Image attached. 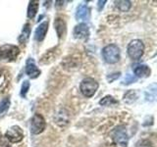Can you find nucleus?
I'll list each match as a JSON object with an SVG mask.
<instances>
[{
    "instance_id": "nucleus-8",
    "label": "nucleus",
    "mask_w": 157,
    "mask_h": 147,
    "mask_svg": "<svg viewBox=\"0 0 157 147\" xmlns=\"http://www.w3.org/2000/svg\"><path fill=\"white\" fill-rule=\"evenodd\" d=\"M90 36V28L85 23L78 24L74 28V36L78 39H87Z\"/></svg>"
},
{
    "instance_id": "nucleus-12",
    "label": "nucleus",
    "mask_w": 157,
    "mask_h": 147,
    "mask_svg": "<svg viewBox=\"0 0 157 147\" xmlns=\"http://www.w3.org/2000/svg\"><path fill=\"white\" fill-rule=\"evenodd\" d=\"M150 73H151L150 68L147 65H144V64L136 65L134 68V74L137 77H147L150 76Z\"/></svg>"
},
{
    "instance_id": "nucleus-15",
    "label": "nucleus",
    "mask_w": 157,
    "mask_h": 147,
    "mask_svg": "<svg viewBox=\"0 0 157 147\" xmlns=\"http://www.w3.org/2000/svg\"><path fill=\"white\" fill-rule=\"evenodd\" d=\"M39 6V2L38 1H29V7H28V17L29 19H33L34 16L37 13Z\"/></svg>"
},
{
    "instance_id": "nucleus-5",
    "label": "nucleus",
    "mask_w": 157,
    "mask_h": 147,
    "mask_svg": "<svg viewBox=\"0 0 157 147\" xmlns=\"http://www.w3.org/2000/svg\"><path fill=\"white\" fill-rule=\"evenodd\" d=\"M112 138L118 146L127 147L129 143V135H128L127 129L124 126H117L112 132Z\"/></svg>"
},
{
    "instance_id": "nucleus-17",
    "label": "nucleus",
    "mask_w": 157,
    "mask_h": 147,
    "mask_svg": "<svg viewBox=\"0 0 157 147\" xmlns=\"http://www.w3.org/2000/svg\"><path fill=\"white\" fill-rule=\"evenodd\" d=\"M115 6L121 12H128L132 7L131 1H115Z\"/></svg>"
},
{
    "instance_id": "nucleus-14",
    "label": "nucleus",
    "mask_w": 157,
    "mask_h": 147,
    "mask_svg": "<svg viewBox=\"0 0 157 147\" xmlns=\"http://www.w3.org/2000/svg\"><path fill=\"white\" fill-rule=\"evenodd\" d=\"M56 116H57V118H56V124L59 125L60 126H67L69 124V123H70V122H69L68 112L66 110L62 109Z\"/></svg>"
},
{
    "instance_id": "nucleus-18",
    "label": "nucleus",
    "mask_w": 157,
    "mask_h": 147,
    "mask_svg": "<svg viewBox=\"0 0 157 147\" xmlns=\"http://www.w3.org/2000/svg\"><path fill=\"white\" fill-rule=\"evenodd\" d=\"M29 33H31V28H29V24H25L24 28H23L22 34L19 37V41L22 42V43H26L28 41L29 37Z\"/></svg>"
},
{
    "instance_id": "nucleus-3",
    "label": "nucleus",
    "mask_w": 157,
    "mask_h": 147,
    "mask_svg": "<svg viewBox=\"0 0 157 147\" xmlns=\"http://www.w3.org/2000/svg\"><path fill=\"white\" fill-rule=\"evenodd\" d=\"M128 55L132 60H139L144 55V44L140 39H134L132 40L127 47Z\"/></svg>"
},
{
    "instance_id": "nucleus-1",
    "label": "nucleus",
    "mask_w": 157,
    "mask_h": 147,
    "mask_svg": "<svg viewBox=\"0 0 157 147\" xmlns=\"http://www.w3.org/2000/svg\"><path fill=\"white\" fill-rule=\"evenodd\" d=\"M102 56L108 64H116L121 57L120 48L116 44H108L102 49Z\"/></svg>"
},
{
    "instance_id": "nucleus-26",
    "label": "nucleus",
    "mask_w": 157,
    "mask_h": 147,
    "mask_svg": "<svg viewBox=\"0 0 157 147\" xmlns=\"http://www.w3.org/2000/svg\"><path fill=\"white\" fill-rule=\"evenodd\" d=\"M106 3V1H98V10L101 11L102 8L104 7V4Z\"/></svg>"
},
{
    "instance_id": "nucleus-22",
    "label": "nucleus",
    "mask_w": 157,
    "mask_h": 147,
    "mask_svg": "<svg viewBox=\"0 0 157 147\" xmlns=\"http://www.w3.org/2000/svg\"><path fill=\"white\" fill-rule=\"evenodd\" d=\"M136 147H154L152 142L148 139H141L136 144Z\"/></svg>"
},
{
    "instance_id": "nucleus-7",
    "label": "nucleus",
    "mask_w": 157,
    "mask_h": 147,
    "mask_svg": "<svg viewBox=\"0 0 157 147\" xmlns=\"http://www.w3.org/2000/svg\"><path fill=\"white\" fill-rule=\"evenodd\" d=\"M5 137L12 143H18V142H21L23 140L24 132L20 126H13L7 130L6 134H5Z\"/></svg>"
},
{
    "instance_id": "nucleus-13",
    "label": "nucleus",
    "mask_w": 157,
    "mask_h": 147,
    "mask_svg": "<svg viewBox=\"0 0 157 147\" xmlns=\"http://www.w3.org/2000/svg\"><path fill=\"white\" fill-rule=\"evenodd\" d=\"M90 16V10L86 5H80L76 12L77 20H88Z\"/></svg>"
},
{
    "instance_id": "nucleus-2",
    "label": "nucleus",
    "mask_w": 157,
    "mask_h": 147,
    "mask_svg": "<svg viewBox=\"0 0 157 147\" xmlns=\"http://www.w3.org/2000/svg\"><path fill=\"white\" fill-rule=\"evenodd\" d=\"M98 82L92 77H86L81 81L80 89L83 96L90 98L95 94L96 90L98 89Z\"/></svg>"
},
{
    "instance_id": "nucleus-11",
    "label": "nucleus",
    "mask_w": 157,
    "mask_h": 147,
    "mask_svg": "<svg viewBox=\"0 0 157 147\" xmlns=\"http://www.w3.org/2000/svg\"><path fill=\"white\" fill-rule=\"evenodd\" d=\"M26 73L31 78H36L40 75V70L36 66L33 60H29L26 66Z\"/></svg>"
},
{
    "instance_id": "nucleus-27",
    "label": "nucleus",
    "mask_w": 157,
    "mask_h": 147,
    "mask_svg": "<svg viewBox=\"0 0 157 147\" xmlns=\"http://www.w3.org/2000/svg\"><path fill=\"white\" fill-rule=\"evenodd\" d=\"M0 76H1V70H0Z\"/></svg>"
},
{
    "instance_id": "nucleus-21",
    "label": "nucleus",
    "mask_w": 157,
    "mask_h": 147,
    "mask_svg": "<svg viewBox=\"0 0 157 147\" xmlns=\"http://www.w3.org/2000/svg\"><path fill=\"white\" fill-rule=\"evenodd\" d=\"M10 106V99L9 98H4L3 100L0 101V114L6 112L9 109Z\"/></svg>"
},
{
    "instance_id": "nucleus-24",
    "label": "nucleus",
    "mask_w": 157,
    "mask_h": 147,
    "mask_svg": "<svg viewBox=\"0 0 157 147\" xmlns=\"http://www.w3.org/2000/svg\"><path fill=\"white\" fill-rule=\"evenodd\" d=\"M136 78L134 76L128 75V76L126 77V78L124 80V81H123V83H124V85H129V83H132V82L136 81Z\"/></svg>"
},
{
    "instance_id": "nucleus-6",
    "label": "nucleus",
    "mask_w": 157,
    "mask_h": 147,
    "mask_svg": "<svg viewBox=\"0 0 157 147\" xmlns=\"http://www.w3.org/2000/svg\"><path fill=\"white\" fill-rule=\"evenodd\" d=\"M46 123L44 118L40 114H34L31 120V126L29 130L33 134H39L45 130Z\"/></svg>"
},
{
    "instance_id": "nucleus-10",
    "label": "nucleus",
    "mask_w": 157,
    "mask_h": 147,
    "mask_svg": "<svg viewBox=\"0 0 157 147\" xmlns=\"http://www.w3.org/2000/svg\"><path fill=\"white\" fill-rule=\"evenodd\" d=\"M48 21H45L41 23L39 26L36 28V32H34V38H36V40L37 41H42L44 38H45V36L47 33V31H48Z\"/></svg>"
},
{
    "instance_id": "nucleus-25",
    "label": "nucleus",
    "mask_w": 157,
    "mask_h": 147,
    "mask_svg": "<svg viewBox=\"0 0 157 147\" xmlns=\"http://www.w3.org/2000/svg\"><path fill=\"white\" fill-rule=\"evenodd\" d=\"M120 75H121V73H115V74H112V75H110V76H108L107 77V80L109 81L110 82H112L114 80H116V78H118L120 77Z\"/></svg>"
},
{
    "instance_id": "nucleus-20",
    "label": "nucleus",
    "mask_w": 157,
    "mask_h": 147,
    "mask_svg": "<svg viewBox=\"0 0 157 147\" xmlns=\"http://www.w3.org/2000/svg\"><path fill=\"white\" fill-rule=\"evenodd\" d=\"M116 103H117V100L114 97H112L110 95H107L105 97H103L102 99L99 101V104L102 106H111L113 104H116Z\"/></svg>"
},
{
    "instance_id": "nucleus-4",
    "label": "nucleus",
    "mask_w": 157,
    "mask_h": 147,
    "mask_svg": "<svg viewBox=\"0 0 157 147\" xmlns=\"http://www.w3.org/2000/svg\"><path fill=\"white\" fill-rule=\"evenodd\" d=\"M19 54V47L13 44H5L0 47V60L2 61H14Z\"/></svg>"
},
{
    "instance_id": "nucleus-23",
    "label": "nucleus",
    "mask_w": 157,
    "mask_h": 147,
    "mask_svg": "<svg viewBox=\"0 0 157 147\" xmlns=\"http://www.w3.org/2000/svg\"><path fill=\"white\" fill-rule=\"evenodd\" d=\"M29 82L28 81H25L22 85V88H21V96L22 97H26L27 93L29 91Z\"/></svg>"
},
{
    "instance_id": "nucleus-16",
    "label": "nucleus",
    "mask_w": 157,
    "mask_h": 147,
    "mask_svg": "<svg viewBox=\"0 0 157 147\" xmlns=\"http://www.w3.org/2000/svg\"><path fill=\"white\" fill-rule=\"evenodd\" d=\"M54 50H55V48L54 49H51V50H48L44 55L42 56V58H41V60H40V62L42 63V64H48V63H50V62H52L54 59L56 58V53L54 52Z\"/></svg>"
},
{
    "instance_id": "nucleus-9",
    "label": "nucleus",
    "mask_w": 157,
    "mask_h": 147,
    "mask_svg": "<svg viewBox=\"0 0 157 147\" xmlns=\"http://www.w3.org/2000/svg\"><path fill=\"white\" fill-rule=\"evenodd\" d=\"M54 28H55L58 37L62 38L66 34V31H67V24L65 20L60 17L56 18L55 21H54Z\"/></svg>"
},
{
    "instance_id": "nucleus-19",
    "label": "nucleus",
    "mask_w": 157,
    "mask_h": 147,
    "mask_svg": "<svg viewBox=\"0 0 157 147\" xmlns=\"http://www.w3.org/2000/svg\"><path fill=\"white\" fill-rule=\"evenodd\" d=\"M137 97H139V94H137V92L136 90H130L124 95V101L126 103L131 104V103L135 102L137 99Z\"/></svg>"
}]
</instances>
